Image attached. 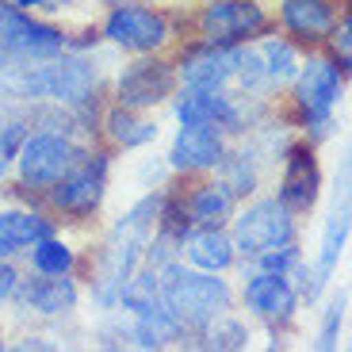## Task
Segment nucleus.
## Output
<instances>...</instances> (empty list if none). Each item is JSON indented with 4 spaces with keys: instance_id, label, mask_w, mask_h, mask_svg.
<instances>
[{
    "instance_id": "1",
    "label": "nucleus",
    "mask_w": 352,
    "mask_h": 352,
    "mask_svg": "<svg viewBox=\"0 0 352 352\" xmlns=\"http://www.w3.org/2000/svg\"><path fill=\"white\" fill-rule=\"evenodd\" d=\"M344 77L349 73L329 54H307V62L291 80V119L314 146L326 142L333 131V111L344 96Z\"/></svg>"
},
{
    "instance_id": "2",
    "label": "nucleus",
    "mask_w": 352,
    "mask_h": 352,
    "mask_svg": "<svg viewBox=\"0 0 352 352\" xmlns=\"http://www.w3.org/2000/svg\"><path fill=\"white\" fill-rule=\"evenodd\" d=\"M161 302L184 322L188 333H195L222 310H234V287L222 280V272L184 268V261H176L161 272Z\"/></svg>"
},
{
    "instance_id": "3",
    "label": "nucleus",
    "mask_w": 352,
    "mask_h": 352,
    "mask_svg": "<svg viewBox=\"0 0 352 352\" xmlns=\"http://www.w3.org/2000/svg\"><path fill=\"white\" fill-rule=\"evenodd\" d=\"M230 234H234V245H238V261L256 264L264 253L299 241V214H291L276 195H261L234 214Z\"/></svg>"
},
{
    "instance_id": "4",
    "label": "nucleus",
    "mask_w": 352,
    "mask_h": 352,
    "mask_svg": "<svg viewBox=\"0 0 352 352\" xmlns=\"http://www.w3.org/2000/svg\"><path fill=\"white\" fill-rule=\"evenodd\" d=\"M349 238H352V138L344 142L341 157H337L333 199H329L326 222H322V241H318V256H314V272L326 287L333 280L344 249H349Z\"/></svg>"
},
{
    "instance_id": "5",
    "label": "nucleus",
    "mask_w": 352,
    "mask_h": 352,
    "mask_svg": "<svg viewBox=\"0 0 352 352\" xmlns=\"http://www.w3.org/2000/svg\"><path fill=\"white\" fill-rule=\"evenodd\" d=\"M195 31L214 46H249L272 31V16L256 0H207L195 16Z\"/></svg>"
},
{
    "instance_id": "6",
    "label": "nucleus",
    "mask_w": 352,
    "mask_h": 352,
    "mask_svg": "<svg viewBox=\"0 0 352 352\" xmlns=\"http://www.w3.org/2000/svg\"><path fill=\"white\" fill-rule=\"evenodd\" d=\"M65 35L50 23L31 19L19 4H0V65L46 62L65 50Z\"/></svg>"
},
{
    "instance_id": "7",
    "label": "nucleus",
    "mask_w": 352,
    "mask_h": 352,
    "mask_svg": "<svg viewBox=\"0 0 352 352\" xmlns=\"http://www.w3.org/2000/svg\"><path fill=\"white\" fill-rule=\"evenodd\" d=\"M107 173L111 161L107 153H92V150H73V161L58 180H54V203L62 207L73 219H85L104 203L107 195Z\"/></svg>"
},
{
    "instance_id": "8",
    "label": "nucleus",
    "mask_w": 352,
    "mask_h": 352,
    "mask_svg": "<svg viewBox=\"0 0 352 352\" xmlns=\"http://www.w3.org/2000/svg\"><path fill=\"white\" fill-rule=\"evenodd\" d=\"M241 307L253 318H261L272 333H280V329L295 326V314H299L302 299H299V287H295V280L287 272L249 268L245 283H241Z\"/></svg>"
},
{
    "instance_id": "9",
    "label": "nucleus",
    "mask_w": 352,
    "mask_h": 352,
    "mask_svg": "<svg viewBox=\"0 0 352 352\" xmlns=\"http://www.w3.org/2000/svg\"><path fill=\"white\" fill-rule=\"evenodd\" d=\"M253 100H245L241 92H195L184 88V96L176 100V123L180 126H214L226 138H238L253 126V111H249Z\"/></svg>"
},
{
    "instance_id": "10",
    "label": "nucleus",
    "mask_w": 352,
    "mask_h": 352,
    "mask_svg": "<svg viewBox=\"0 0 352 352\" xmlns=\"http://www.w3.org/2000/svg\"><path fill=\"white\" fill-rule=\"evenodd\" d=\"M276 199L291 214H310L322 199V165L310 138H291L280 157V180H276Z\"/></svg>"
},
{
    "instance_id": "11",
    "label": "nucleus",
    "mask_w": 352,
    "mask_h": 352,
    "mask_svg": "<svg viewBox=\"0 0 352 352\" xmlns=\"http://www.w3.org/2000/svg\"><path fill=\"white\" fill-rule=\"evenodd\" d=\"M104 38L131 54H153L157 46L168 43V19L165 12L126 0V4L111 8V16L104 23Z\"/></svg>"
},
{
    "instance_id": "12",
    "label": "nucleus",
    "mask_w": 352,
    "mask_h": 352,
    "mask_svg": "<svg viewBox=\"0 0 352 352\" xmlns=\"http://www.w3.org/2000/svg\"><path fill=\"white\" fill-rule=\"evenodd\" d=\"M241 54L245 46H214V43H199L195 50H188L176 65V77L184 88L195 92H222V88L234 85L241 65Z\"/></svg>"
},
{
    "instance_id": "13",
    "label": "nucleus",
    "mask_w": 352,
    "mask_h": 352,
    "mask_svg": "<svg viewBox=\"0 0 352 352\" xmlns=\"http://www.w3.org/2000/svg\"><path fill=\"white\" fill-rule=\"evenodd\" d=\"M16 157H19V180L23 184L54 188V180L73 161V142L58 131H38V134H27Z\"/></svg>"
},
{
    "instance_id": "14",
    "label": "nucleus",
    "mask_w": 352,
    "mask_h": 352,
    "mask_svg": "<svg viewBox=\"0 0 352 352\" xmlns=\"http://www.w3.org/2000/svg\"><path fill=\"white\" fill-rule=\"evenodd\" d=\"M176 85H180V77H176V69L168 62H161V58H138V62H131L119 73V104L146 111V107L165 104L176 92Z\"/></svg>"
},
{
    "instance_id": "15",
    "label": "nucleus",
    "mask_w": 352,
    "mask_h": 352,
    "mask_svg": "<svg viewBox=\"0 0 352 352\" xmlns=\"http://www.w3.org/2000/svg\"><path fill=\"white\" fill-rule=\"evenodd\" d=\"M226 150V134L214 126H180L168 150V165L176 173H219Z\"/></svg>"
},
{
    "instance_id": "16",
    "label": "nucleus",
    "mask_w": 352,
    "mask_h": 352,
    "mask_svg": "<svg viewBox=\"0 0 352 352\" xmlns=\"http://www.w3.org/2000/svg\"><path fill=\"white\" fill-rule=\"evenodd\" d=\"M337 23V0H280V27L291 43L322 46Z\"/></svg>"
},
{
    "instance_id": "17",
    "label": "nucleus",
    "mask_w": 352,
    "mask_h": 352,
    "mask_svg": "<svg viewBox=\"0 0 352 352\" xmlns=\"http://www.w3.org/2000/svg\"><path fill=\"white\" fill-rule=\"evenodd\" d=\"M180 256L203 272H226L238 264V245L226 226H192V234L180 245Z\"/></svg>"
},
{
    "instance_id": "18",
    "label": "nucleus",
    "mask_w": 352,
    "mask_h": 352,
    "mask_svg": "<svg viewBox=\"0 0 352 352\" xmlns=\"http://www.w3.org/2000/svg\"><path fill=\"white\" fill-rule=\"evenodd\" d=\"M16 299L23 310L58 318V314H69V310L77 307V283H73L69 276L38 272V280H27L23 287H16Z\"/></svg>"
},
{
    "instance_id": "19",
    "label": "nucleus",
    "mask_w": 352,
    "mask_h": 352,
    "mask_svg": "<svg viewBox=\"0 0 352 352\" xmlns=\"http://www.w3.org/2000/svg\"><path fill=\"white\" fill-rule=\"evenodd\" d=\"M184 203H188V219H192V226H226V222L238 214V195L230 192L219 176L195 184Z\"/></svg>"
},
{
    "instance_id": "20",
    "label": "nucleus",
    "mask_w": 352,
    "mask_h": 352,
    "mask_svg": "<svg viewBox=\"0 0 352 352\" xmlns=\"http://www.w3.org/2000/svg\"><path fill=\"white\" fill-rule=\"evenodd\" d=\"M50 219L35 211H0V261H8L16 253H31V245L50 238Z\"/></svg>"
},
{
    "instance_id": "21",
    "label": "nucleus",
    "mask_w": 352,
    "mask_h": 352,
    "mask_svg": "<svg viewBox=\"0 0 352 352\" xmlns=\"http://www.w3.org/2000/svg\"><path fill=\"white\" fill-rule=\"evenodd\" d=\"M256 58L264 65V77H268V88L280 92L283 85L295 80L302 65V54H299V43H291L287 35H261L256 38Z\"/></svg>"
},
{
    "instance_id": "22",
    "label": "nucleus",
    "mask_w": 352,
    "mask_h": 352,
    "mask_svg": "<svg viewBox=\"0 0 352 352\" xmlns=\"http://www.w3.org/2000/svg\"><path fill=\"white\" fill-rule=\"evenodd\" d=\"M131 337H134V344H138V349H165V344H173V341H188L192 333H188L184 322H180V318H176L165 302H157V307L134 314Z\"/></svg>"
},
{
    "instance_id": "23",
    "label": "nucleus",
    "mask_w": 352,
    "mask_h": 352,
    "mask_svg": "<svg viewBox=\"0 0 352 352\" xmlns=\"http://www.w3.org/2000/svg\"><path fill=\"white\" fill-rule=\"evenodd\" d=\"M219 180L238 195V203H245L249 195L261 188V153L253 146H241V150H226L219 165Z\"/></svg>"
},
{
    "instance_id": "24",
    "label": "nucleus",
    "mask_w": 352,
    "mask_h": 352,
    "mask_svg": "<svg viewBox=\"0 0 352 352\" xmlns=\"http://www.w3.org/2000/svg\"><path fill=\"white\" fill-rule=\"evenodd\" d=\"M192 337L199 341V349H211V352H241L253 341L245 318H238L234 310H222L219 318H211L207 326H199Z\"/></svg>"
},
{
    "instance_id": "25",
    "label": "nucleus",
    "mask_w": 352,
    "mask_h": 352,
    "mask_svg": "<svg viewBox=\"0 0 352 352\" xmlns=\"http://www.w3.org/2000/svg\"><path fill=\"white\" fill-rule=\"evenodd\" d=\"M104 131L115 146H123V150H142V146H150L157 138V123L150 119H142L138 107H111L104 115Z\"/></svg>"
},
{
    "instance_id": "26",
    "label": "nucleus",
    "mask_w": 352,
    "mask_h": 352,
    "mask_svg": "<svg viewBox=\"0 0 352 352\" xmlns=\"http://www.w3.org/2000/svg\"><path fill=\"white\" fill-rule=\"evenodd\" d=\"M344 314H349V295H344V291H337L333 299L326 302L322 318H318V329H314V349L318 352H333L337 344H341Z\"/></svg>"
},
{
    "instance_id": "27",
    "label": "nucleus",
    "mask_w": 352,
    "mask_h": 352,
    "mask_svg": "<svg viewBox=\"0 0 352 352\" xmlns=\"http://www.w3.org/2000/svg\"><path fill=\"white\" fill-rule=\"evenodd\" d=\"M31 264H35V272H46V276H69L73 272V249L50 234V238L31 245Z\"/></svg>"
},
{
    "instance_id": "28",
    "label": "nucleus",
    "mask_w": 352,
    "mask_h": 352,
    "mask_svg": "<svg viewBox=\"0 0 352 352\" xmlns=\"http://www.w3.org/2000/svg\"><path fill=\"white\" fill-rule=\"evenodd\" d=\"M326 46H329V58H333L344 73H352V8H344V16H337Z\"/></svg>"
},
{
    "instance_id": "29",
    "label": "nucleus",
    "mask_w": 352,
    "mask_h": 352,
    "mask_svg": "<svg viewBox=\"0 0 352 352\" xmlns=\"http://www.w3.org/2000/svg\"><path fill=\"white\" fill-rule=\"evenodd\" d=\"M16 287H19V272L12 268V264H4L0 261V307L16 295Z\"/></svg>"
},
{
    "instance_id": "30",
    "label": "nucleus",
    "mask_w": 352,
    "mask_h": 352,
    "mask_svg": "<svg viewBox=\"0 0 352 352\" xmlns=\"http://www.w3.org/2000/svg\"><path fill=\"white\" fill-rule=\"evenodd\" d=\"M23 12H31V8H62V4H69V0H16Z\"/></svg>"
},
{
    "instance_id": "31",
    "label": "nucleus",
    "mask_w": 352,
    "mask_h": 352,
    "mask_svg": "<svg viewBox=\"0 0 352 352\" xmlns=\"http://www.w3.org/2000/svg\"><path fill=\"white\" fill-rule=\"evenodd\" d=\"M8 173V157H4V153H0V176Z\"/></svg>"
},
{
    "instance_id": "32",
    "label": "nucleus",
    "mask_w": 352,
    "mask_h": 352,
    "mask_svg": "<svg viewBox=\"0 0 352 352\" xmlns=\"http://www.w3.org/2000/svg\"><path fill=\"white\" fill-rule=\"evenodd\" d=\"M344 349H349V352H352V337H349V341H344Z\"/></svg>"
},
{
    "instance_id": "33",
    "label": "nucleus",
    "mask_w": 352,
    "mask_h": 352,
    "mask_svg": "<svg viewBox=\"0 0 352 352\" xmlns=\"http://www.w3.org/2000/svg\"><path fill=\"white\" fill-rule=\"evenodd\" d=\"M119 4H126V0H119Z\"/></svg>"
}]
</instances>
